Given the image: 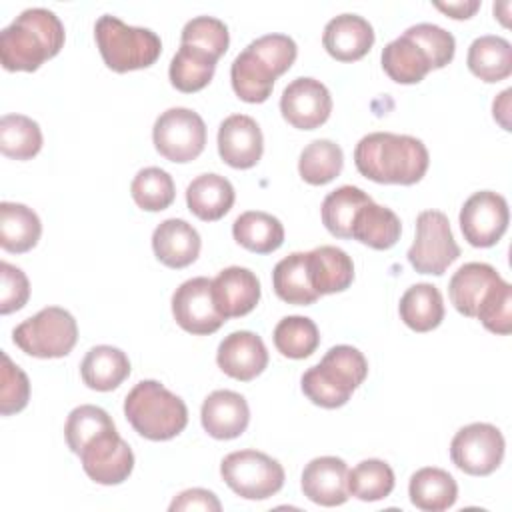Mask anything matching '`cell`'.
Returning a JSON list of instances; mask_svg holds the SVG:
<instances>
[{
  "label": "cell",
  "instance_id": "16",
  "mask_svg": "<svg viewBox=\"0 0 512 512\" xmlns=\"http://www.w3.org/2000/svg\"><path fill=\"white\" fill-rule=\"evenodd\" d=\"M264 152L258 122L246 114H232L218 128V154L232 168H252Z\"/></svg>",
  "mask_w": 512,
  "mask_h": 512
},
{
  "label": "cell",
  "instance_id": "23",
  "mask_svg": "<svg viewBox=\"0 0 512 512\" xmlns=\"http://www.w3.org/2000/svg\"><path fill=\"white\" fill-rule=\"evenodd\" d=\"M234 198L236 192L230 180L214 172L196 176L186 188L188 210L204 222H214L228 214Z\"/></svg>",
  "mask_w": 512,
  "mask_h": 512
},
{
  "label": "cell",
  "instance_id": "36",
  "mask_svg": "<svg viewBox=\"0 0 512 512\" xmlns=\"http://www.w3.org/2000/svg\"><path fill=\"white\" fill-rule=\"evenodd\" d=\"M372 198L358 186H340L322 200V224L332 236L352 238V224L358 210Z\"/></svg>",
  "mask_w": 512,
  "mask_h": 512
},
{
  "label": "cell",
  "instance_id": "33",
  "mask_svg": "<svg viewBox=\"0 0 512 512\" xmlns=\"http://www.w3.org/2000/svg\"><path fill=\"white\" fill-rule=\"evenodd\" d=\"M234 240L256 254H270L278 250L284 242V226L282 222L260 210L242 212L232 224Z\"/></svg>",
  "mask_w": 512,
  "mask_h": 512
},
{
  "label": "cell",
  "instance_id": "15",
  "mask_svg": "<svg viewBox=\"0 0 512 512\" xmlns=\"http://www.w3.org/2000/svg\"><path fill=\"white\" fill-rule=\"evenodd\" d=\"M280 112L290 126L298 130H314L328 120L332 112V96L320 80L300 76L284 88Z\"/></svg>",
  "mask_w": 512,
  "mask_h": 512
},
{
  "label": "cell",
  "instance_id": "11",
  "mask_svg": "<svg viewBox=\"0 0 512 512\" xmlns=\"http://www.w3.org/2000/svg\"><path fill=\"white\" fill-rule=\"evenodd\" d=\"M508 286L510 284L502 280V276L490 264L468 262L452 274L448 296L460 314L476 318Z\"/></svg>",
  "mask_w": 512,
  "mask_h": 512
},
{
  "label": "cell",
  "instance_id": "41",
  "mask_svg": "<svg viewBox=\"0 0 512 512\" xmlns=\"http://www.w3.org/2000/svg\"><path fill=\"white\" fill-rule=\"evenodd\" d=\"M130 194L142 210L160 212L174 202L176 188L172 176L166 170L158 166H148L134 176Z\"/></svg>",
  "mask_w": 512,
  "mask_h": 512
},
{
  "label": "cell",
  "instance_id": "42",
  "mask_svg": "<svg viewBox=\"0 0 512 512\" xmlns=\"http://www.w3.org/2000/svg\"><path fill=\"white\" fill-rule=\"evenodd\" d=\"M108 428H114V422L106 410H102L100 406L82 404L74 408L66 418V424H64L66 444L74 454H80L86 442H90L94 436H98Z\"/></svg>",
  "mask_w": 512,
  "mask_h": 512
},
{
  "label": "cell",
  "instance_id": "14",
  "mask_svg": "<svg viewBox=\"0 0 512 512\" xmlns=\"http://www.w3.org/2000/svg\"><path fill=\"white\" fill-rule=\"evenodd\" d=\"M172 314L176 324L198 336L216 332L226 318L218 312L212 298V280L204 276L182 282L172 294Z\"/></svg>",
  "mask_w": 512,
  "mask_h": 512
},
{
  "label": "cell",
  "instance_id": "43",
  "mask_svg": "<svg viewBox=\"0 0 512 512\" xmlns=\"http://www.w3.org/2000/svg\"><path fill=\"white\" fill-rule=\"evenodd\" d=\"M180 44L204 50L218 60L230 44L228 26L214 16H196L184 24Z\"/></svg>",
  "mask_w": 512,
  "mask_h": 512
},
{
  "label": "cell",
  "instance_id": "13",
  "mask_svg": "<svg viewBox=\"0 0 512 512\" xmlns=\"http://www.w3.org/2000/svg\"><path fill=\"white\" fill-rule=\"evenodd\" d=\"M82 468L90 480L112 486L122 484L134 468V454L126 440L114 428H108L94 436L86 446L80 450Z\"/></svg>",
  "mask_w": 512,
  "mask_h": 512
},
{
  "label": "cell",
  "instance_id": "29",
  "mask_svg": "<svg viewBox=\"0 0 512 512\" xmlns=\"http://www.w3.org/2000/svg\"><path fill=\"white\" fill-rule=\"evenodd\" d=\"M402 234V224L396 212L386 206L376 204L374 200L366 202L352 224V238L374 248L388 250L392 248Z\"/></svg>",
  "mask_w": 512,
  "mask_h": 512
},
{
  "label": "cell",
  "instance_id": "25",
  "mask_svg": "<svg viewBox=\"0 0 512 512\" xmlns=\"http://www.w3.org/2000/svg\"><path fill=\"white\" fill-rule=\"evenodd\" d=\"M80 376L88 388L110 392L130 376V360L120 348L100 344L86 352L80 364Z\"/></svg>",
  "mask_w": 512,
  "mask_h": 512
},
{
  "label": "cell",
  "instance_id": "45",
  "mask_svg": "<svg viewBox=\"0 0 512 512\" xmlns=\"http://www.w3.org/2000/svg\"><path fill=\"white\" fill-rule=\"evenodd\" d=\"M0 382V414L10 416L24 410L30 400V382L24 370L18 368L6 352H2Z\"/></svg>",
  "mask_w": 512,
  "mask_h": 512
},
{
  "label": "cell",
  "instance_id": "6",
  "mask_svg": "<svg viewBox=\"0 0 512 512\" xmlns=\"http://www.w3.org/2000/svg\"><path fill=\"white\" fill-rule=\"evenodd\" d=\"M76 340V320L60 306L42 308L12 330V342L34 358H62L72 352Z\"/></svg>",
  "mask_w": 512,
  "mask_h": 512
},
{
  "label": "cell",
  "instance_id": "20",
  "mask_svg": "<svg viewBox=\"0 0 512 512\" xmlns=\"http://www.w3.org/2000/svg\"><path fill=\"white\" fill-rule=\"evenodd\" d=\"M200 420L212 438L232 440L248 428L250 408L242 394L232 390H214L202 402Z\"/></svg>",
  "mask_w": 512,
  "mask_h": 512
},
{
  "label": "cell",
  "instance_id": "32",
  "mask_svg": "<svg viewBox=\"0 0 512 512\" xmlns=\"http://www.w3.org/2000/svg\"><path fill=\"white\" fill-rule=\"evenodd\" d=\"M398 312L402 322L414 332H430L444 320V300L434 284L420 282L402 294Z\"/></svg>",
  "mask_w": 512,
  "mask_h": 512
},
{
  "label": "cell",
  "instance_id": "28",
  "mask_svg": "<svg viewBox=\"0 0 512 512\" xmlns=\"http://www.w3.org/2000/svg\"><path fill=\"white\" fill-rule=\"evenodd\" d=\"M272 286L276 296L288 304L308 306L320 298L310 280L306 252H292L282 258L272 270Z\"/></svg>",
  "mask_w": 512,
  "mask_h": 512
},
{
  "label": "cell",
  "instance_id": "10",
  "mask_svg": "<svg viewBox=\"0 0 512 512\" xmlns=\"http://www.w3.org/2000/svg\"><path fill=\"white\" fill-rule=\"evenodd\" d=\"M502 432L486 422H474L460 428L450 442V458L470 476L492 474L504 458Z\"/></svg>",
  "mask_w": 512,
  "mask_h": 512
},
{
  "label": "cell",
  "instance_id": "24",
  "mask_svg": "<svg viewBox=\"0 0 512 512\" xmlns=\"http://www.w3.org/2000/svg\"><path fill=\"white\" fill-rule=\"evenodd\" d=\"M308 254V270L314 290L324 294L344 292L354 280L352 258L336 246H318Z\"/></svg>",
  "mask_w": 512,
  "mask_h": 512
},
{
  "label": "cell",
  "instance_id": "38",
  "mask_svg": "<svg viewBox=\"0 0 512 512\" xmlns=\"http://www.w3.org/2000/svg\"><path fill=\"white\" fill-rule=\"evenodd\" d=\"M344 166L342 148L326 138L310 142L298 160V172L304 182L312 186H322L334 180Z\"/></svg>",
  "mask_w": 512,
  "mask_h": 512
},
{
  "label": "cell",
  "instance_id": "37",
  "mask_svg": "<svg viewBox=\"0 0 512 512\" xmlns=\"http://www.w3.org/2000/svg\"><path fill=\"white\" fill-rule=\"evenodd\" d=\"M42 148V130L36 120L24 114H4L0 118V150L14 160H30Z\"/></svg>",
  "mask_w": 512,
  "mask_h": 512
},
{
  "label": "cell",
  "instance_id": "3",
  "mask_svg": "<svg viewBox=\"0 0 512 512\" xmlns=\"http://www.w3.org/2000/svg\"><path fill=\"white\" fill-rule=\"evenodd\" d=\"M368 362L364 354L348 344L332 346L322 360L302 374V392L322 408L344 406L352 392L366 380Z\"/></svg>",
  "mask_w": 512,
  "mask_h": 512
},
{
  "label": "cell",
  "instance_id": "1",
  "mask_svg": "<svg viewBox=\"0 0 512 512\" xmlns=\"http://www.w3.org/2000/svg\"><path fill=\"white\" fill-rule=\"evenodd\" d=\"M354 164L372 182L410 186L422 180L430 156L424 142L414 136L372 132L356 144Z\"/></svg>",
  "mask_w": 512,
  "mask_h": 512
},
{
  "label": "cell",
  "instance_id": "5",
  "mask_svg": "<svg viewBox=\"0 0 512 512\" xmlns=\"http://www.w3.org/2000/svg\"><path fill=\"white\" fill-rule=\"evenodd\" d=\"M94 38L104 64L114 72L148 68L162 52V42L156 32L128 26L112 14H104L96 20Z\"/></svg>",
  "mask_w": 512,
  "mask_h": 512
},
{
  "label": "cell",
  "instance_id": "17",
  "mask_svg": "<svg viewBox=\"0 0 512 512\" xmlns=\"http://www.w3.org/2000/svg\"><path fill=\"white\" fill-rule=\"evenodd\" d=\"M216 362L226 376L248 382L260 376L268 366V350L258 334L236 330L220 342Z\"/></svg>",
  "mask_w": 512,
  "mask_h": 512
},
{
  "label": "cell",
  "instance_id": "40",
  "mask_svg": "<svg viewBox=\"0 0 512 512\" xmlns=\"http://www.w3.org/2000/svg\"><path fill=\"white\" fill-rule=\"evenodd\" d=\"M394 490L392 468L378 458H368L348 470V494L362 502H376Z\"/></svg>",
  "mask_w": 512,
  "mask_h": 512
},
{
  "label": "cell",
  "instance_id": "4",
  "mask_svg": "<svg viewBox=\"0 0 512 512\" xmlns=\"http://www.w3.org/2000/svg\"><path fill=\"white\" fill-rule=\"evenodd\" d=\"M124 416L140 436L154 442L178 436L188 424L184 400L156 380H142L126 394Z\"/></svg>",
  "mask_w": 512,
  "mask_h": 512
},
{
  "label": "cell",
  "instance_id": "12",
  "mask_svg": "<svg viewBox=\"0 0 512 512\" xmlns=\"http://www.w3.org/2000/svg\"><path fill=\"white\" fill-rule=\"evenodd\" d=\"M508 220V202L492 190L474 192L460 208V230L476 248L494 246L506 232Z\"/></svg>",
  "mask_w": 512,
  "mask_h": 512
},
{
  "label": "cell",
  "instance_id": "9",
  "mask_svg": "<svg viewBox=\"0 0 512 512\" xmlns=\"http://www.w3.org/2000/svg\"><path fill=\"white\" fill-rule=\"evenodd\" d=\"M156 150L170 162H192L206 146V124L198 112L190 108H168L152 128Z\"/></svg>",
  "mask_w": 512,
  "mask_h": 512
},
{
  "label": "cell",
  "instance_id": "2",
  "mask_svg": "<svg viewBox=\"0 0 512 512\" xmlns=\"http://www.w3.org/2000/svg\"><path fill=\"white\" fill-rule=\"evenodd\" d=\"M62 46L64 24L48 8H28L0 32V60L8 72H34Z\"/></svg>",
  "mask_w": 512,
  "mask_h": 512
},
{
  "label": "cell",
  "instance_id": "31",
  "mask_svg": "<svg viewBox=\"0 0 512 512\" xmlns=\"http://www.w3.org/2000/svg\"><path fill=\"white\" fill-rule=\"evenodd\" d=\"M380 60L384 72L398 84H418L432 70L426 52L408 34L388 42Z\"/></svg>",
  "mask_w": 512,
  "mask_h": 512
},
{
  "label": "cell",
  "instance_id": "47",
  "mask_svg": "<svg viewBox=\"0 0 512 512\" xmlns=\"http://www.w3.org/2000/svg\"><path fill=\"white\" fill-rule=\"evenodd\" d=\"M28 298L30 282L26 274L10 262H0V314H10L24 308Z\"/></svg>",
  "mask_w": 512,
  "mask_h": 512
},
{
  "label": "cell",
  "instance_id": "19",
  "mask_svg": "<svg viewBox=\"0 0 512 512\" xmlns=\"http://www.w3.org/2000/svg\"><path fill=\"white\" fill-rule=\"evenodd\" d=\"M302 492L320 506H340L348 500V466L342 458L320 456L302 470Z\"/></svg>",
  "mask_w": 512,
  "mask_h": 512
},
{
  "label": "cell",
  "instance_id": "8",
  "mask_svg": "<svg viewBox=\"0 0 512 512\" xmlns=\"http://www.w3.org/2000/svg\"><path fill=\"white\" fill-rule=\"evenodd\" d=\"M406 256L416 272L434 276H442L458 260L460 246L452 236L450 220L444 212L424 210L418 214L416 238Z\"/></svg>",
  "mask_w": 512,
  "mask_h": 512
},
{
  "label": "cell",
  "instance_id": "48",
  "mask_svg": "<svg viewBox=\"0 0 512 512\" xmlns=\"http://www.w3.org/2000/svg\"><path fill=\"white\" fill-rule=\"evenodd\" d=\"M176 510H204V512H220L222 504L216 498L214 492L204 490V488H190L180 492L172 504H170V512Z\"/></svg>",
  "mask_w": 512,
  "mask_h": 512
},
{
  "label": "cell",
  "instance_id": "21",
  "mask_svg": "<svg viewBox=\"0 0 512 512\" xmlns=\"http://www.w3.org/2000/svg\"><path fill=\"white\" fill-rule=\"evenodd\" d=\"M322 44L332 58L354 62L370 52L374 44V28L358 14H340L324 26Z\"/></svg>",
  "mask_w": 512,
  "mask_h": 512
},
{
  "label": "cell",
  "instance_id": "27",
  "mask_svg": "<svg viewBox=\"0 0 512 512\" xmlns=\"http://www.w3.org/2000/svg\"><path fill=\"white\" fill-rule=\"evenodd\" d=\"M408 496L418 510L442 512L454 506L458 498V484L446 470L426 466L412 474Z\"/></svg>",
  "mask_w": 512,
  "mask_h": 512
},
{
  "label": "cell",
  "instance_id": "35",
  "mask_svg": "<svg viewBox=\"0 0 512 512\" xmlns=\"http://www.w3.org/2000/svg\"><path fill=\"white\" fill-rule=\"evenodd\" d=\"M216 62L218 60L208 52L198 50L194 46L180 44L178 52L170 62V70H168L170 82L180 92H186V94L198 92L204 86H208V82L212 80Z\"/></svg>",
  "mask_w": 512,
  "mask_h": 512
},
{
  "label": "cell",
  "instance_id": "30",
  "mask_svg": "<svg viewBox=\"0 0 512 512\" xmlns=\"http://www.w3.org/2000/svg\"><path fill=\"white\" fill-rule=\"evenodd\" d=\"M40 234L42 222L32 208L18 202L0 204V246L6 252L22 254L32 250Z\"/></svg>",
  "mask_w": 512,
  "mask_h": 512
},
{
  "label": "cell",
  "instance_id": "34",
  "mask_svg": "<svg viewBox=\"0 0 512 512\" xmlns=\"http://www.w3.org/2000/svg\"><path fill=\"white\" fill-rule=\"evenodd\" d=\"M468 68L484 82H500L512 72V46L502 36H478L468 48Z\"/></svg>",
  "mask_w": 512,
  "mask_h": 512
},
{
  "label": "cell",
  "instance_id": "46",
  "mask_svg": "<svg viewBox=\"0 0 512 512\" xmlns=\"http://www.w3.org/2000/svg\"><path fill=\"white\" fill-rule=\"evenodd\" d=\"M246 48H250L258 58H262L276 76H282L290 70L296 60L298 48L296 42L286 34H266L252 40Z\"/></svg>",
  "mask_w": 512,
  "mask_h": 512
},
{
  "label": "cell",
  "instance_id": "44",
  "mask_svg": "<svg viewBox=\"0 0 512 512\" xmlns=\"http://www.w3.org/2000/svg\"><path fill=\"white\" fill-rule=\"evenodd\" d=\"M404 34H408L426 52V56L432 64V70L444 68L446 64L452 62L456 42H454V36L448 30H444L442 26H436L430 22H420V24L406 28Z\"/></svg>",
  "mask_w": 512,
  "mask_h": 512
},
{
  "label": "cell",
  "instance_id": "49",
  "mask_svg": "<svg viewBox=\"0 0 512 512\" xmlns=\"http://www.w3.org/2000/svg\"><path fill=\"white\" fill-rule=\"evenodd\" d=\"M434 6L444 14H448L450 18L464 20V18H470L480 8V2L478 0H460V2H448V4L434 2Z\"/></svg>",
  "mask_w": 512,
  "mask_h": 512
},
{
  "label": "cell",
  "instance_id": "39",
  "mask_svg": "<svg viewBox=\"0 0 512 512\" xmlns=\"http://www.w3.org/2000/svg\"><path fill=\"white\" fill-rule=\"evenodd\" d=\"M318 344V326L306 316H286L274 328V346L286 358H308L318 348Z\"/></svg>",
  "mask_w": 512,
  "mask_h": 512
},
{
  "label": "cell",
  "instance_id": "18",
  "mask_svg": "<svg viewBox=\"0 0 512 512\" xmlns=\"http://www.w3.org/2000/svg\"><path fill=\"white\" fill-rule=\"evenodd\" d=\"M212 298L226 320L244 316L260 300V280L248 268L228 266L212 280Z\"/></svg>",
  "mask_w": 512,
  "mask_h": 512
},
{
  "label": "cell",
  "instance_id": "7",
  "mask_svg": "<svg viewBox=\"0 0 512 512\" xmlns=\"http://www.w3.org/2000/svg\"><path fill=\"white\" fill-rule=\"evenodd\" d=\"M222 480L246 500H266L284 486V468L258 450H236L220 462Z\"/></svg>",
  "mask_w": 512,
  "mask_h": 512
},
{
  "label": "cell",
  "instance_id": "26",
  "mask_svg": "<svg viewBox=\"0 0 512 512\" xmlns=\"http://www.w3.org/2000/svg\"><path fill=\"white\" fill-rule=\"evenodd\" d=\"M276 78L274 70L250 48H244L230 66V82L236 96L250 104L266 102Z\"/></svg>",
  "mask_w": 512,
  "mask_h": 512
},
{
  "label": "cell",
  "instance_id": "22",
  "mask_svg": "<svg viewBox=\"0 0 512 512\" xmlns=\"http://www.w3.org/2000/svg\"><path fill=\"white\" fill-rule=\"evenodd\" d=\"M200 246V234L182 218H168L160 222L152 234V250L168 268L190 266L198 258Z\"/></svg>",
  "mask_w": 512,
  "mask_h": 512
}]
</instances>
